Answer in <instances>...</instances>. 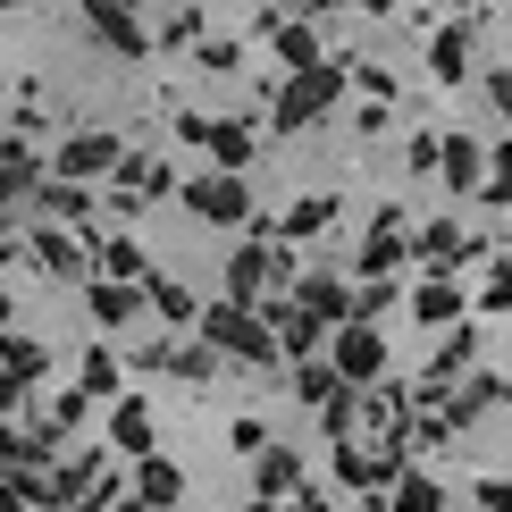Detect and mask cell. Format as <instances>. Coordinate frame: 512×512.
Wrapping results in <instances>:
<instances>
[{
    "instance_id": "cell-1",
    "label": "cell",
    "mask_w": 512,
    "mask_h": 512,
    "mask_svg": "<svg viewBox=\"0 0 512 512\" xmlns=\"http://www.w3.org/2000/svg\"><path fill=\"white\" fill-rule=\"evenodd\" d=\"M378 361H387V345H378V328H345L336 336V387H361V378H378Z\"/></svg>"
},
{
    "instance_id": "cell-2",
    "label": "cell",
    "mask_w": 512,
    "mask_h": 512,
    "mask_svg": "<svg viewBox=\"0 0 512 512\" xmlns=\"http://www.w3.org/2000/svg\"><path fill=\"white\" fill-rule=\"evenodd\" d=\"M194 210H202V219H244L252 202H244L236 177H202V185H194Z\"/></svg>"
},
{
    "instance_id": "cell-3",
    "label": "cell",
    "mask_w": 512,
    "mask_h": 512,
    "mask_svg": "<svg viewBox=\"0 0 512 512\" xmlns=\"http://www.w3.org/2000/svg\"><path fill=\"white\" fill-rule=\"evenodd\" d=\"M471 34H479V17H454V26L437 34V76H445V84L471 68Z\"/></svg>"
},
{
    "instance_id": "cell-4",
    "label": "cell",
    "mask_w": 512,
    "mask_h": 512,
    "mask_svg": "<svg viewBox=\"0 0 512 512\" xmlns=\"http://www.w3.org/2000/svg\"><path fill=\"white\" fill-rule=\"evenodd\" d=\"M328 219H336V202H328V194H311V202H294V210H286V227H277V236H319Z\"/></svg>"
},
{
    "instance_id": "cell-5",
    "label": "cell",
    "mask_w": 512,
    "mask_h": 512,
    "mask_svg": "<svg viewBox=\"0 0 512 512\" xmlns=\"http://www.w3.org/2000/svg\"><path fill=\"white\" fill-rule=\"evenodd\" d=\"M412 311H420V319H437V328H445V319H454V311H462V294H454V286H445V277H429V286H420V294H412Z\"/></svg>"
},
{
    "instance_id": "cell-6",
    "label": "cell",
    "mask_w": 512,
    "mask_h": 512,
    "mask_svg": "<svg viewBox=\"0 0 512 512\" xmlns=\"http://www.w3.org/2000/svg\"><path fill=\"white\" fill-rule=\"evenodd\" d=\"M445 177H454L462 194H471V185H479V143H462V135L445 143Z\"/></svg>"
},
{
    "instance_id": "cell-7",
    "label": "cell",
    "mask_w": 512,
    "mask_h": 512,
    "mask_svg": "<svg viewBox=\"0 0 512 512\" xmlns=\"http://www.w3.org/2000/svg\"><path fill=\"white\" fill-rule=\"evenodd\" d=\"M487 202H512V143L487 152Z\"/></svg>"
},
{
    "instance_id": "cell-8",
    "label": "cell",
    "mask_w": 512,
    "mask_h": 512,
    "mask_svg": "<svg viewBox=\"0 0 512 512\" xmlns=\"http://www.w3.org/2000/svg\"><path fill=\"white\" fill-rule=\"evenodd\" d=\"M395 504H403V512H437V479H420V471L395 479Z\"/></svg>"
},
{
    "instance_id": "cell-9",
    "label": "cell",
    "mask_w": 512,
    "mask_h": 512,
    "mask_svg": "<svg viewBox=\"0 0 512 512\" xmlns=\"http://www.w3.org/2000/svg\"><path fill=\"white\" fill-rule=\"evenodd\" d=\"M479 311H512V269H496V277L479 286Z\"/></svg>"
},
{
    "instance_id": "cell-10",
    "label": "cell",
    "mask_w": 512,
    "mask_h": 512,
    "mask_svg": "<svg viewBox=\"0 0 512 512\" xmlns=\"http://www.w3.org/2000/svg\"><path fill=\"white\" fill-rule=\"evenodd\" d=\"M118 437H126V445H152V420H143V403H126V412H118Z\"/></svg>"
},
{
    "instance_id": "cell-11",
    "label": "cell",
    "mask_w": 512,
    "mask_h": 512,
    "mask_svg": "<svg viewBox=\"0 0 512 512\" xmlns=\"http://www.w3.org/2000/svg\"><path fill=\"white\" fill-rule=\"evenodd\" d=\"M479 512H512V479H479Z\"/></svg>"
},
{
    "instance_id": "cell-12",
    "label": "cell",
    "mask_w": 512,
    "mask_h": 512,
    "mask_svg": "<svg viewBox=\"0 0 512 512\" xmlns=\"http://www.w3.org/2000/svg\"><path fill=\"white\" fill-rule=\"evenodd\" d=\"M487 101H496V110L512 118V76H487Z\"/></svg>"
}]
</instances>
